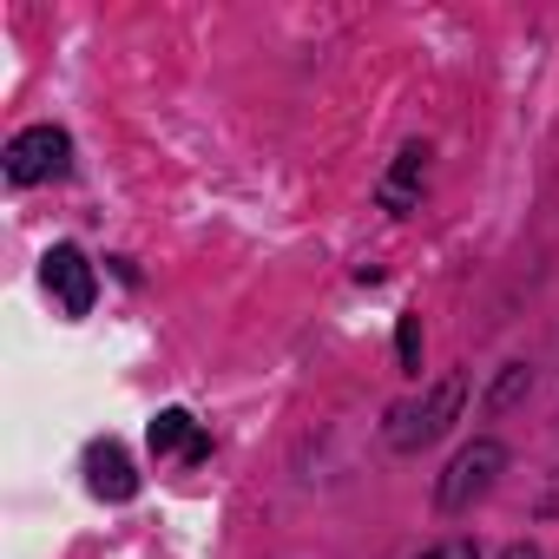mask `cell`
I'll use <instances>...</instances> for the list:
<instances>
[{
  "label": "cell",
  "instance_id": "8992f818",
  "mask_svg": "<svg viewBox=\"0 0 559 559\" xmlns=\"http://www.w3.org/2000/svg\"><path fill=\"white\" fill-rule=\"evenodd\" d=\"M152 454H185V461H204V454H211V441L198 435V421H191L185 408H165V415L152 421Z\"/></svg>",
  "mask_w": 559,
  "mask_h": 559
},
{
  "label": "cell",
  "instance_id": "ba28073f",
  "mask_svg": "<svg viewBox=\"0 0 559 559\" xmlns=\"http://www.w3.org/2000/svg\"><path fill=\"white\" fill-rule=\"evenodd\" d=\"M395 356H402L408 376L421 369V317H402V330H395Z\"/></svg>",
  "mask_w": 559,
  "mask_h": 559
},
{
  "label": "cell",
  "instance_id": "9c48e42d",
  "mask_svg": "<svg viewBox=\"0 0 559 559\" xmlns=\"http://www.w3.org/2000/svg\"><path fill=\"white\" fill-rule=\"evenodd\" d=\"M520 389H526V369H520V362H513V369H507V382H500V389H493V408H507V402H513V395H520Z\"/></svg>",
  "mask_w": 559,
  "mask_h": 559
},
{
  "label": "cell",
  "instance_id": "52a82bcc",
  "mask_svg": "<svg viewBox=\"0 0 559 559\" xmlns=\"http://www.w3.org/2000/svg\"><path fill=\"white\" fill-rule=\"evenodd\" d=\"M421 178H428V152L421 145H402V158H395V171L382 178V204L402 217L408 204H415V191H421Z\"/></svg>",
  "mask_w": 559,
  "mask_h": 559
},
{
  "label": "cell",
  "instance_id": "30bf717a",
  "mask_svg": "<svg viewBox=\"0 0 559 559\" xmlns=\"http://www.w3.org/2000/svg\"><path fill=\"white\" fill-rule=\"evenodd\" d=\"M421 559H474V539H441V546H428Z\"/></svg>",
  "mask_w": 559,
  "mask_h": 559
},
{
  "label": "cell",
  "instance_id": "6da1fadb",
  "mask_svg": "<svg viewBox=\"0 0 559 559\" xmlns=\"http://www.w3.org/2000/svg\"><path fill=\"white\" fill-rule=\"evenodd\" d=\"M461 402H467V382H461V376L435 382L421 402H408V408H395V415H389V448H395V454H415V448L441 441V435H448V421L461 415Z\"/></svg>",
  "mask_w": 559,
  "mask_h": 559
},
{
  "label": "cell",
  "instance_id": "5b68a950",
  "mask_svg": "<svg viewBox=\"0 0 559 559\" xmlns=\"http://www.w3.org/2000/svg\"><path fill=\"white\" fill-rule=\"evenodd\" d=\"M86 474H93V493L99 500H132L139 493V474H132V461H126L119 441H93L86 448Z\"/></svg>",
  "mask_w": 559,
  "mask_h": 559
},
{
  "label": "cell",
  "instance_id": "7a4b0ae2",
  "mask_svg": "<svg viewBox=\"0 0 559 559\" xmlns=\"http://www.w3.org/2000/svg\"><path fill=\"white\" fill-rule=\"evenodd\" d=\"M500 467H507V448H500V441H474V448H461V454L448 461L441 487H435L441 513H467V507L500 480Z\"/></svg>",
  "mask_w": 559,
  "mask_h": 559
},
{
  "label": "cell",
  "instance_id": "277c9868",
  "mask_svg": "<svg viewBox=\"0 0 559 559\" xmlns=\"http://www.w3.org/2000/svg\"><path fill=\"white\" fill-rule=\"evenodd\" d=\"M47 290L60 297L67 317H86V310H93L99 284H93V263H86L73 243H53V250H47Z\"/></svg>",
  "mask_w": 559,
  "mask_h": 559
},
{
  "label": "cell",
  "instance_id": "3957f363",
  "mask_svg": "<svg viewBox=\"0 0 559 559\" xmlns=\"http://www.w3.org/2000/svg\"><path fill=\"white\" fill-rule=\"evenodd\" d=\"M73 158V139L60 126H27L14 145H8V178L14 185H40V178H60Z\"/></svg>",
  "mask_w": 559,
  "mask_h": 559
},
{
  "label": "cell",
  "instance_id": "8fae6325",
  "mask_svg": "<svg viewBox=\"0 0 559 559\" xmlns=\"http://www.w3.org/2000/svg\"><path fill=\"white\" fill-rule=\"evenodd\" d=\"M500 559H539V546H526V539H520V546H507Z\"/></svg>",
  "mask_w": 559,
  "mask_h": 559
}]
</instances>
